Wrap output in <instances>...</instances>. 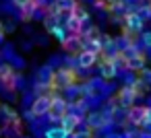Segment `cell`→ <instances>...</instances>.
<instances>
[{
  "instance_id": "obj_1",
  "label": "cell",
  "mask_w": 151,
  "mask_h": 138,
  "mask_svg": "<svg viewBox=\"0 0 151 138\" xmlns=\"http://www.w3.org/2000/svg\"><path fill=\"white\" fill-rule=\"evenodd\" d=\"M75 78H77V72H75V68H68V66H64V68H60V70H56V72H54L50 89L64 91L66 87L75 85Z\"/></svg>"
},
{
  "instance_id": "obj_2",
  "label": "cell",
  "mask_w": 151,
  "mask_h": 138,
  "mask_svg": "<svg viewBox=\"0 0 151 138\" xmlns=\"http://www.w3.org/2000/svg\"><path fill=\"white\" fill-rule=\"evenodd\" d=\"M68 111V101L64 97H52V103H50V111H48V117L52 122H60V117Z\"/></svg>"
},
{
  "instance_id": "obj_3",
  "label": "cell",
  "mask_w": 151,
  "mask_h": 138,
  "mask_svg": "<svg viewBox=\"0 0 151 138\" xmlns=\"http://www.w3.org/2000/svg\"><path fill=\"white\" fill-rule=\"evenodd\" d=\"M124 27L128 33H141L143 27H145V19L139 15V13H126L124 15Z\"/></svg>"
},
{
  "instance_id": "obj_4",
  "label": "cell",
  "mask_w": 151,
  "mask_h": 138,
  "mask_svg": "<svg viewBox=\"0 0 151 138\" xmlns=\"http://www.w3.org/2000/svg\"><path fill=\"white\" fill-rule=\"evenodd\" d=\"M118 105L120 107H124V109H128V107H132L134 105V101L139 99L137 97V93H134V89H132V85H124L120 91H118Z\"/></svg>"
},
{
  "instance_id": "obj_5",
  "label": "cell",
  "mask_w": 151,
  "mask_h": 138,
  "mask_svg": "<svg viewBox=\"0 0 151 138\" xmlns=\"http://www.w3.org/2000/svg\"><path fill=\"white\" fill-rule=\"evenodd\" d=\"M145 113H147V105H132L126 111V122L130 126H141V122L145 120Z\"/></svg>"
},
{
  "instance_id": "obj_6",
  "label": "cell",
  "mask_w": 151,
  "mask_h": 138,
  "mask_svg": "<svg viewBox=\"0 0 151 138\" xmlns=\"http://www.w3.org/2000/svg\"><path fill=\"white\" fill-rule=\"evenodd\" d=\"M50 103H52V97H50V95H40V97L33 101V105H31L33 115H35V117H40V115H48V111H50Z\"/></svg>"
},
{
  "instance_id": "obj_7",
  "label": "cell",
  "mask_w": 151,
  "mask_h": 138,
  "mask_svg": "<svg viewBox=\"0 0 151 138\" xmlns=\"http://www.w3.org/2000/svg\"><path fill=\"white\" fill-rule=\"evenodd\" d=\"M81 122H83L81 117H77L75 113L66 111V113H64V115L60 117V122H58V124H60V128H64V130H66L68 134H73V132H75V130H77V128L81 126Z\"/></svg>"
},
{
  "instance_id": "obj_8",
  "label": "cell",
  "mask_w": 151,
  "mask_h": 138,
  "mask_svg": "<svg viewBox=\"0 0 151 138\" xmlns=\"http://www.w3.org/2000/svg\"><path fill=\"white\" fill-rule=\"evenodd\" d=\"M97 56H99V54H93V52L81 50V52H79V56H77V64H79V68L89 70V68H91V66L97 62Z\"/></svg>"
},
{
  "instance_id": "obj_9",
  "label": "cell",
  "mask_w": 151,
  "mask_h": 138,
  "mask_svg": "<svg viewBox=\"0 0 151 138\" xmlns=\"http://www.w3.org/2000/svg\"><path fill=\"white\" fill-rule=\"evenodd\" d=\"M0 80H2V83L6 85V89H11V91L17 87L15 72H13V68H11L9 64H2V66H0Z\"/></svg>"
},
{
  "instance_id": "obj_10",
  "label": "cell",
  "mask_w": 151,
  "mask_h": 138,
  "mask_svg": "<svg viewBox=\"0 0 151 138\" xmlns=\"http://www.w3.org/2000/svg\"><path fill=\"white\" fill-rule=\"evenodd\" d=\"M99 76H101L104 80H112V78H116V76H118V68H116V64H114L112 60L101 62V66H99Z\"/></svg>"
},
{
  "instance_id": "obj_11",
  "label": "cell",
  "mask_w": 151,
  "mask_h": 138,
  "mask_svg": "<svg viewBox=\"0 0 151 138\" xmlns=\"http://www.w3.org/2000/svg\"><path fill=\"white\" fill-rule=\"evenodd\" d=\"M0 113H2L4 122H6L9 126H13V128H19V115H17V111H15L13 107H9V105H2V107H0Z\"/></svg>"
},
{
  "instance_id": "obj_12",
  "label": "cell",
  "mask_w": 151,
  "mask_h": 138,
  "mask_svg": "<svg viewBox=\"0 0 151 138\" xmlns=\"http://www.w3.org/2000/svg\"><path fill=\"white\" fill-rule=\"evenodd\" d=\"M52 76H54V70L50 68V66H44V68H40V76H37V87L40 89H48L50 85H52Z\"/></svg>"
},
{
  "instance_id": "obj_13",
  "label": "cell",
  "mask_w": 151,
  "mask_h": 138,
  "mask_svg": "<svg viewBox=\"0 0 151 138\" xmlns=\"http://www.w3.org/2000/svg\"><path fill=\"white\" fill-rule=\"evenodd\" d=\"M104 124H106V120H104L101 111H93V113L87 115V128L89 130H101Z\"/></svg>"
},
{
  "instance_id": "obj_14",
  "label": "cell",
  "mask_w": 151,
  "mask_h": 138,
  "mask_svg": "<svg viewBox=\"0 0 151 138\" xmlns=\"http://www.w3.org/2000/svg\"><path fill=\"white\" fill-rule=\"evenodd\" d=\"M64 29H66L68 33L81 35V21H79L77 17H73V15L68 13V15H66V19H64Z\"/></svg>"
},
{
  "instance_id": "obj_15",
  "label": "cell",
  "mask_w": 151,
  "mask_h": 138,
  "mask_svg": "<svg viewBox=\"0 0 151 138\" xmlns=\"http://www.w3.org/2000/svg\"><path fill=\"white\" fill-rule=\"evenodd\" d=\"M81 43H83V37H81V35H75V33H70V35H66V39L62 41V48H64V50H68V52H75V50H79V48H81Z\"/></svg>"
},
{
  "instance_id": "obj_16",
  "label": "cell",
  "mask_w": 151,
  "mask_h": 138,
  "mask_svg": "<svg viewBox=\"0 0 151 138\" xmlns=\"http://www.w3.org/2000/svg\"><path fill=\"white\" fill-rule=\"evenodd\" d=\"M145 64H147V56H145V54H139L137 58L126 60V70L139 72V70H143V68H145Z\"/></svg>"
},
{
  "instance_id": "obj_17",
  "label": "cell",
  "mask_w": 151,
  "mask_h": 138,
  "mask_svg": "<svg viewBox=\"0 0 151 138\" xmlns=\"http://www.w3.org/2000/svg\"><path fill=\"white\" fill-rule=\"evenodd\" d=\"M77 6H79L77 0H56V2H54V9L58 13H73Z\"/></svg>"
},
{
  "instance_id": "obj_18",
  "label": "cell",
  "mask_w": 151,
  "mask_h": 138,
  "mask_svg": "<svg viewBox=\"0 0 151 138\" xmlns=\"http://www.w3.org/2000/svg\"><path fill=\"white\" fill-rule=\"evenodd\" d=\"M126 2H124V0H114V2L110 4V11L116 15V17H124L126 15Z\"/></svg>"
},
{
  "instance_id": "obj_19",
  "label": "cell",
  "mask_w": 151,
  "mask_h": 138,
  "mask_svg": "<svg viewBox=\"0 0 151 138\" xmlns=\"http://www.w3.org/2000/svg\"><path fill=\"white\" fill-rule=\"evenodd\" d=\"M46 138H70V134H68L64 128L56 126V128H50V130L46 132Z\"/></svg>"
},
{
  "instance_id": "obj_20",
  "label": "cell",
  "mask_w": 151,
  "mask_h": 138,
  "mask_svg": "<svg viewBox=\"0 0 151 138\" xmlns=\"http://www.w3.org/2000/svg\"><path fill=\"white\" fill-rule=\"evenodd\" d=\"M81 126H83V122H81ZM81 126L70 134V138H93L91 130H89V128H81Z\"/></svg>"
},
{
  "instance_id": "obj_21",
  "label": "cell",
  "mask_w": 151,
  "mask_h": 138,
  "mask_svg": "<svg viewBox=\"0 0 151 138\" xmlns=\"http://www.w3.org/2000/svg\"><path fill=\"white\" fill-rule=\"evenodd\" d=\"M50 33H52V35H54V37H56V39L60 41V43H62V41L66 39V33H68V31H66V29H64L62 25H56V27H54V29H52Z\"/></svg>"
},
{
  "instance_id": "obj_22",
  "label": "cell",
  "mask_w": 151,
  "mask_h": 138,
  "mask_svg": "<svg viewBox=\"0 0 151 138\" xmlns=\"http://www.w3.org/2000/svg\"><path fill=\"white\" fill-rule=\"evenodd\" d=\"M70 15H73V17H77L79 21H85V19H89V13H87V11H85L83 6H77V9H75V11H73Z\"/></svg>"
},
{
  "instance_id": "obj_23",
  "label": "cell",
  "mask_w": 151,
  "mask_h": 138,
  "mask_svg": "<svg viewBox=\"0 0 151 138\" xmlns=\"http://www.w3.org/2000/svg\"><path fill=\"white\" fill-rule=\"evenodd\" d=\"M139 78H141V80H145V83L151 87V70H149V68H143V70H139Z\"/></svg>"
},
{
  "instance_id": "obj_24",
  "label": "cell",
  "mask_w": 151,
  "mask_h": 138,
  "mask_svg": "<svg viewBox=\"0 0 151 138\" xmlns=\"http://www.w3.org/2000/svg\"><path fill=\"white\" fill-rule=\"evenodd\" d=\"M124 138H141V132H139V128H128V130L124 132Z\"/></svg>"
},
{
  "instance_id": "obj_25",
  "label": "cell",
  "mask_w": 151,
  "mask_h": 138,
  "mask_svg": "<svg viewBox=\"0 0 151 138\" xmlns=\"http://www.w3.org/2000/svg\"><path fill=\"white\" fill-rule=\"evenodd\" d=\"M145 48H151V33H143V41H141Z\"/></svg>"
},
{
  "instance_id": "obj_26",
  "label": "cell",
  "mask_w": 151,
  "mask_h": 138,
  "mask_svg": "<svg viewBox=\"0 0 151 138\" xmlns=\"http://www.w3.org/2000/svg\"><path fill=\"white\" fill-rule=\"evenodd\" d=\"M27 2H31V0H15V4H17V6H25Z\"/></svg>"
}]
</instances>
